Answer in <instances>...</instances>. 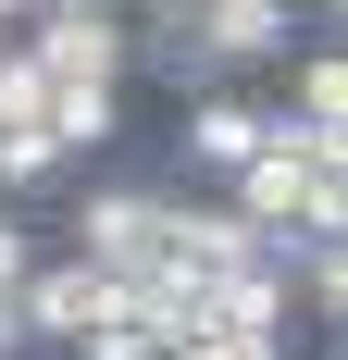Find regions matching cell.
<instances>
[{
    "mask_svg": "<svg viewBox=\"0 0 348 360\" xmlns=\"http://www.w3.org/2000/svg\"><path fill=\"white\" fill-rule=\"evenodd\" d=\"M187 13L211 37V75H261L299 50V0H187Z\"/></svg>",
    "mask_w": 348,
    "mask_h": 360,
    "instance_id": "3",
    "label": "cell"
},
{
    "mask_svg": "<svg viewBox=\"0 0 348 360\" xmlns=\"http://www.w3.org/2000/svg\"><path fill=\"white\" fill-rule=\"evenodd\" d=\"M25 274H37V236L13 224V199H0V286H25Z\"/></svg>",
    "mask_w": 348,
    "mask_h": 360,
    "instance_id": "6",
    "label": "cell"
},
{
    "mask_svg": "<svg viewBox=\"0 0 348 360\" xmlns=\"http://www.w3.org/2000/svg\"><path fill=\"white\" fill-rule=\"evenodd\" d=\"M25 360H75V348H25Z\"/></svg>",
    "mask_w": 348,
    "mask_h": 360,
    "instance_id": "8",
    "label": "cell"
},
{
    "mask_svg": "<svg viewBox=\"0 0 348 360\" xmlns=\"http://www.w3.org/2000/svg\"><path fill=\"white\" fill-rule=\"evenodd\" d=\"M25 13H37V0H0V25H25Z\"/></svg>",
    "mask_w": 348,
    "mask_h": 360,
    "instance_id": "7",
    "label": "cell"
},
{
    "mask_svg": "<svg viewBox=\"0 0 348 360\" xmlns=\"http://www.w3.org/2000/svg\"><path fill=\"white\" fill-rule=\"evenodd\" d=\"M174 149H187L199 174H237L249 149H261V112H249V100H224V87H199V100L174 112Z\"/></svg>",
    "mask_w": 348,
    "mask_h": 360,
    "instance_id": "4",
    "label": "cell"
},
{
    "mask_svg": "<svg viewBox=\"0 0 348 360\" xmlns=\"http://www.w3.org/2000/svg\"><path fill=\"white\" fill-rule=\"evenodd\" d=\"M125 323V286H112L100 261H37L25 274V348H100V335Z\"/></svg>",
    "mask_w": 348,
    "mask_h": 360,
    "instance_id": "2",
    "label": "cell"
},
{
    "mask_svg": "<svg viewBox=\"0 0 348 360\" xmlns=\"http://www.w3.org/2000/svg\"><path fill=\"white\" fill-rule=\"evenodd\" d=\"M162 212H174V186H87L75 199V261H100L112 286L137 298L149 261H162Z\"/></svg>",
    "mask_w": 348,
    "mask_h": 360,
    "instance_id": "1",
    "label": "cell"
},
{
    "mask_svg": "<svg viewBox=\"0 0 348 360\" xmlns=\"http://www.w3.org/2000/svg\"><path fill=\"white\" fill-rule=\"evenodd\" d=\"M286 112H299L311 137H348V50L336 37H299V50H286Z\"/></svg>",
    "mask_w": 348,
    "mask_h": 360,
    "instance_id": "5",
    "label": "cell"
}]
</instances>
